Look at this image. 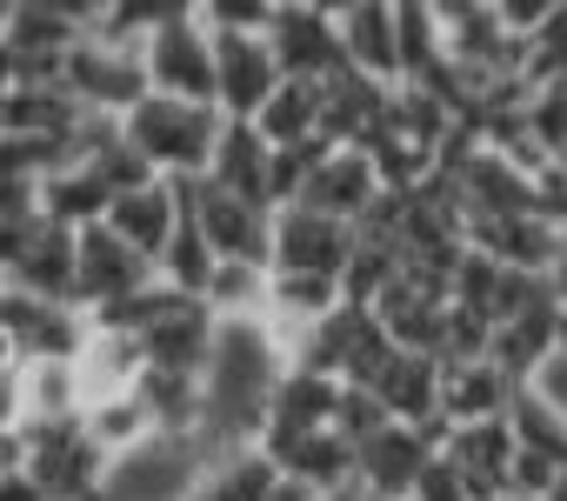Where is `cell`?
I'll return each instance as SVG.
<instances>
[{
    "instance_id": "6da1fadb",
    "label": "cell",
    "mask_w": 567,
    "mask_h": 501,
    "mask_svg": "<svg viewBox=\"0 0 567 501\" xmlns=\"http://www.w3.org/2000/svg\"><path fill=\"white\" fill-rule=\"evenodd\" d=\"M220 134H227V114H220V108H194V101H167V94H147V101L121 121V141H127L161 181H207Z\"/></svg>"
},
{
    "instance_id": "7a4b0ae2",
    "label": "cell",
    "mask_w": 567,
    "mask_h": 501,
    "mask_svg": "<svg viewBox=\"0 0 567 501\" xmlns=\"http://www.w3.org/2000/svg\"><path fill=\"white\" fill-rule=\"evenodd\" d=\"M141 68H147V94L214 108V34H207L200 8H181L174 0V14L141 48Z\"/></svg>"
},
{
    "instance_id": "3957f363",
    "label": "cell",
    "mask_w": 567,
    "mask_h": 501,
    "mask_svg": "<svg viewBox=\"0 0 567 501\" xmlns=\"http://www.w3.org/2000/svg\"><path fill=\"white\" fill-rule=\"evenodd\" d=\"M21 434H28V474L41 481L48 501H101L107 494L114 461L81 434V421H61V428L21 421Z\"/></svg>"
},
{
    "instance_id": "277c9868",
    "label": "cell",
    "mask_w": 567,
    "mask_h": 501,
    "mask_svg": "<svg viewBox=\"0 0 567 501\" xmlns=\"http://www.w3.org/2000/svg\"><path fill=\"white\" fill-rule=\"evenodd\" d=\"M187 187V221L200 227V241L214 247V262H254L274 268V207L220 194L214 181H181Z\"/></svg>"
},
{
    "instance_id": "5b68a950",
    "label": "cell",
    "mask_w": 567,
    "mask_h": 501,
    "mask_svg": "<svg viewBox=\"0 0 567 501\" xmlns=\"http://www.w3.org/2000/svg\"><path fill=\"white\" fill-rule=\"evenodd\" d=\"M267 48L280 61L288 81H334L348 74V54H341V34H334V0H280L274 8V28H267Z\"/></svg>"
},
{
    "instance_id": "8992f818",
    "label": "cell",
    "mask_w": 567,
    "mask_h": 501,
    "mask_svg": "<svg viewBox=\"0 0 567 501\" xmlns=\"http://www.w3.org/2000/svg\"><path fill=\"white\" fill-rule=\"evenodd\" d=\"M61 88L81 101V114L127 121V114L147 101V68H141V54H114V48H101V41L81 34V48H74L68 68H61Z\"/></svg>"
},
{
    "instance_id": "52a82bcc",
    "label": "cell",
    "mask_w": 567,
    "mask_h": 501,
    "mask_svg": "<svg viewBox=\"0 0 567 501\" xmlns=\"http://www.w3.org/2000/svg\"><path fill=\"white\" fill-rule=\"evenodd\" d=\"M141 288H154V262H141L127 241H114L107 221L87 227L81 234V268H74V308L81 315H107V308L134 301Z\"/></svg>"
},
{
    "instance_id": "ba28073f",
    "label": "cell",
    "mask_w": 567,
    "mask_h": 501,
    "mask_svg": "<svg viewBox=\"0 0 567 501\" xmlns=\"http://www.w3.org/2000/svg\"><path fill=\"white\" fill-rule=\"evenodd\" d=\"M280 81L288 74H280L267 34H214V108L227 121H254Z\"/></svg>"
},
{
    "instance_id": "9c48e42d",
    "label": "cell",
    "mask_w": 567,
    "mask_h": 501,
    "mask_svg": "<svg viewBox=\"0 0 567 501\" xmlns=\"http://www.w3.org/2000/svg\"><path fill=\"white\" fill-rule=\"evenodd\" d=\"M348 255H354V227H341V221H328L301 201L274 207V268L280 275H334L341 282Z\"/></svg>"
},
{
    "instance_id": "30bf717a",
    "label": "cell",
    "mask_w": 567,
    "mask_h": 501,
    "mask_svg": "<svg viewBox=\"0 0 567 501\" xmlns=\"http://www.w3.org/2000/svg\"><path fill=\"white\" fill-rule=\"evenodd\" d=\"M214 335H220L214 308L167 288V301H161V315L147 321L141 348H147V368H161V375H194V381H200V375H207V355H214Z\"/></svg>"
},
{
    "instance_id": "8fae6325",
    "label": "cell",
    "mask_w": 567,
    "mask_h": 501,
    "mask_svg": "<svg viewBox=\"0 0 567 501\" xmlns=\"http://www.w3.org/2000/svg\"><path fill=\"white\" fill-rule=\"evenodd\" d=\"M334 34L354 74L401 88V28H394V0H334Z\"/></svg>"
},
{
    "instance_id": "7c38bea8",
    "label": "cell",
    "mask_w": 567,
    "mask_h": 501,
    "mask_svg": "<svg viewBox=\"0 0 567 501\" xmlns=\"http://www.w3.org/2000/svg\"><path fill=\"white\" fill-rule=\"evenodd\" d=\"M381 194H388V187H381L368 147H328V161H321V167L308 174V187H301V207H315V214H328V221H341V227H361Z\"/></svg>"
},
{
    "instance_id": "4fadbf2b",
    "label": "cell",
    "mask_w": 567,
    "mask_h": 501,
    "mask_svg": "<svg viewBox=\"0 0 567 501\" xmlns=\"http://www.w3.org/2000/svg\"><path fill=\"white\" fill-rule=\"evenodd\" d=\"M181 221H187V187L181 181H147L134 194H114V207H107V234L127 241L141 262L167 255V241H174Z\"/></svg>"
},
{
    "instance_id": "5bb4252c",
    "label": "cell",
    "mask_w": 567,
    "mask_h": 501,
    "mask_svg": "<svg viewBox=\"0 0 567 501\" xmlns=\"http://www.w3.org/2000/svg\"><path fill=\"white\" fill-rule=\"evenodd\" d=\"M441 448L421 434V428H408V421H388L374 441H361V501H408L414 494V481H421V468L434 461Z\"/></svg>"
},
{
    "instance_id": "9a60e30c",
    "label": "cell",
    "mask_w": 567,
    "mask_h": 501,
    "mask_svg": "<svg viewBox=\"0 0 567 501\" xmlns=\"http://www.w3.org/2000/svg\"><path fill=\"white\" fill-rule=\"evenodd\" d=\"M554 348H560V301H554V295H540L534 308H520L514 321H501V328H494V355H487V361H494L507 381H520V388H527V381L554 361Z\"/></svg>"
},
{
    "instance_id": "2e32d148",
    "label": "cell",
    "mask_w": 567,
    "mask_h": 501,
    "mask_svg": "<svg viewBox=\"0 0 567 501\" xmlns=\"http://www.w3.org/2000/svg\"><path fill=\"white\" fill-rule=\"evenodd\" d=\"M341 388L348 381H334V375H315V368H288L280 375V388H274V408H267V428L274 434H328L334 428V415H341Z\"/></svg>"
},
{
    "instance_id": "e0dca14e",
    "label": "cell",
    "mask_w": 567,
    "mask_h": 501,
    "mask_svg": "<svg viewBox=\"0 0 567 501\" xmlns=\"http://www.w3.org/2000/svg\"><path fill=\"white\" fill-rule=\"evenodd\" d=\"M441 361L434 355H388V368L368 381L374 395H381V408H388V421H408V428H427L434 415H441Z\"/></svg>"
},
{
    "instance_id": "ac0fdd59",
    "label": "cell",
    "mask_w": 567,
    "mask_h": 501,
    "mask_svg": "<svg viewBox=\"0 0 567 501\" xmlns=\"http://www.w3.org/2000/svg\"><path fill=\"white\" fill-rule=\"evenodd\" d=\"M74 268H81V234L74 227H54V221H41V234H34V247H28V262L14 268V295H28V301H74Z\"/></svg>"
},
{
    "instance_id": "d6986e66",
    "label": "cell",
    "mask_w": 567,
    "mask_h": 501,
    "mask_svg": "<svg viewBox=\"0 0 567 501\" xmlns=\"http://www.w3.org/2000/svg\"><path fill=\"white\" fill-rule=\"evenodd\" d=\"M520 381H507L494 361H467V368H447L441 375V415L447 428H474V421H507Z\"/></svg>"
},
{
    "instance_id": "ffe728a7",
    "label": "cell",
    "mask_w": 567,
    "mask_h": 501,
    "mask_svg": "<svg viewBox=\"0 0 567 501\" xmlns=\"http://www.w3.org/2000/svg\"><path fill=\"white\" fill-rule=\"evenodd\" d=\"M74 368H81V395H87V401H107V395L141 388V375H147V348H141V335L94 328L87 348L74 355Z\"/></svg>"
},
{
    "instance_id": "44dd1931",
    "label": "cell",
    "mask_w": 567,
    "mask_h": 501,
    "mask_svg": "<svg viewBox=\"0 0 567 501\" xmlns=\"http://www.w3.org/2000/svg\"><path fill=\"white\" fill-rule=\"evenodd\" d=\"M81 434L107 454V461H127V454H141V448H154L161 441V428H154V408L141 401V388H127V395H107V401H87V415H81Z\"/></svg>"
},
{
    "instance_id": "7402d4cb",
    "label": "cell",
    "mask_w": 567,
    "mask_h": 501,
    "mask_svg": "<svg viewBox=\"0 0 567 501\" xmlns=\"http://www.w3.org/2000/svg\"><path fill=\"white\" fill-rule=\"evenodd\" d=\"M321 114H328V88L321 81H280L274 101L254 114V134L280 154V147H308L321 141Z\"/></svg>"
},
{
    "instance_id": "603a6c76",
    "label": "cell",
    "mask_w": 567,
    "mask_h": 501,
    "mask_svg": "<svg viewBox=\"0 0 567 501\" xmlns=\"http://www.w3.org/2000/svg\"><path fill=\"white\" fill-rule=\"evenodd\" d=\"M267 174H274V147L254 134V121H227V134H220V147H214L207 181H214L220 194H240V201L274 207V201H267Z\"/></svg>"
},
{
    "instance_id": "cb8c5ba5",
    "label": "cell",
    "mask_w": 567,
    "mask_h": 501,
    "mask_svg": "<svg viewBox=\"0 0 567 501\" xmlns=\"http://www.w3.org/2000/svg\"><path fill=\"white\" fill-rule=\"evenodd\" d=\"M441 454H447V461L481 488V494H507V468H514L520 441H514V428H507V421H474V428H454Z\"/></svg>"
},
{
    "instance_id": "d4e9b609",
    "label": "cell",
    "mask_w": 567,
    "mask_h": 501,
    "mask_svg": "<svg viewBox=\"0 0 567 501\" xmlns=\"http://www.w3.org/2000/svg\"><path fill=\"white\" fill-rule=\"evenodd\" d=\"M107 207H114V187L94 167H61V174L41 181V221H54V227L87 234V227L107 221Z\"/></svg>"
},
{
    "instance_id": "484cf974",
    "label": "cell",
    "mask_w": 567,
    "mask_h": 501,
    "mask_svg": "<svg viewBox=\"0 0 567 501\" xmlns=\"http://www.w3.org/2000/svg\"><path fill=\"white\" fill-rule=\"evenodd\" d=\"M21 401H28V421H41V428L81 421L87 415L81 368L74 361H21Z\"/></svg>"
},
{
    "instance_id": "4316f807",
    "label": "cell",
    "mask_w": 567,
    "mask_h": 501,
    "mask_svg": "<svg viewBox=\"0 0 567 501\" xmlns=\"http://www.w3.org/2000/svg\"><path fill=\"white\" fill-rule=\"evenodd\" d=\"M214 247L200 241V227L194 221H181L174 227V241H167V255L154 262V282L161 288H174V295H187V301H207V282H214Z\"/></svg>"
},
{
    "instance_id": "83f0119b",
    "label": "cell",
    "mask_w": 567,
    "mask_h": 501,
    "mask_svg": "<svg viewBox=\"0 0 567 501\" xmlns=\"http://www.w3.org/2000/svg\"><path fill=\"white\" fill-rule=\"evenodd\" d=\"M507 428H514V441H520L527 454H540V461L567 468V415H560L547 395L520 388V395H514V408H507Z\"/></svg>"
},
{
    "instance_id": "f1b7e54d",
    "label": "cell",
    "mask_w": 567,
    "mask_h": 501,
    "mask_svg": "<svg viewBox=\"0 0 567 501\" xmlns=\"http://www.w3.org/2000/svg\"><path fill=\"white\" fill-rule=\"evenodd\" d=\"M394 282H401V247H388V241H361V234H354V255H348V268H341V295H348V308H374Z\"/></svg>"
},
{
    "instance_id": "f546056e",
    "label": "cell",
    "mask_w": 567,
    "mask_h": 501,
    "mask_svg": "<svg viewBox=\"0 0 567 501\" xmlns=\"http://www.w3.org/2000/svg\"><path fill=\"white\" fill-rule=\"evenodd\" d=\"M207 308L214 321H254L267 308V268L254 262H220L214 282H207Z\"/></svg>"
},
{
    "instance_id": "4dcf8cb0",
    "label": "cell",
    "mask_w": 567,
    "mask_h": 501,
    "mask_svg": "<svg viewBox=\"0 0 567 501\" xmlns=\"http://www.w3.org/2000/svg\"><path fill=\"white\" fill-rule=\"evenodd\" d=\"M527 134L540 141V154L554 167H567V81L527 88Z\"/></svg>"
},
{
    "instance_id": "1f68e13d",
    "label": "cell",
    "mask_w": 567,
    "mask_h": 501,
    "mask_svg": "<svg viewBox=\"0 0 567 501\" xmlns=\"http://www.w3.org/2000/svg\"><path fill=\"white\" fill-rule=\"evenodd\" d=\"M280 0H200L207 34H267Z\"/></svg>"
},
{
    "instance_id": "d6a6232c",
    "label": "cell",
    "mask_w": 567,
    "mask_h": 501,
    "mask_svg": "<svg viewBox=\"0 0 567 501\" xmlns=\"http://www.w3.org/2000/svg\"><path fill=\"white\" fill-rule=\"evenodd\" d=\"M408 501H481V488L447 461V454H434L427 468H421V481H414V494Z\"/></svg>"
},
{
    "instance_id": "836d02e7",
    "label": "cell",
    "mask_w": 567,
    "mask_h": 501,
    "mask_svg": "<svg viewBox=\"0 0 567 501\" xmlns=\"http://www.w3.org/2000/svg\"><path fill=\"white\" fill-rule=\"evenodd\" d=\"M560 474H567V468H554V461H540V454L520 448L514 468H507V494H514V501H547V494L560 488Z\"/></svg>"
},
{
    "instance_id": "e575fe53",
    "label": "cell",
    "mask_w": 567,
    "mask_h": 501,
    "mask_svg": "<svg viewBox=\"0 0 567 501\" xmlns=\"http://www.w3.org/2000/svg\"><path fill=\"white\" fill-rule=\"evenodd\" d=\"M34 234H41V221H0V282H14V268L28 262Z\"/></svg>"
},
{
    "instance_id": "d590c367",
    "label": "cell",
    "mask_w": 567,
    "mask_h": 501,
    "mask_svg": "<svg viewBox=\"0 0 567 501\" xmlns=\"http://www.w3.org/2000/svg\"><path fill=\"white\" fill-rule=\"evenodd\" d=\"M527 388H534V395H547V401L567 415V348H554V361H547V368H540Z\"/></svg>"
},
{
    "instance_id": "8d00e7d4",
    "label": "cell",
    "mask_w": 567,
    "mask_h": 501,
    "mask_svg": "<svg viewBox=\"0 0 567 501\" xmlns=\"http://www.w3.org/2000/svg\"><path fill=\"white\" fill-rule=\"evenodd\" d=\"M28 401H21V368H0V428H21Z\"/></svg>"
},
{
    "instance_id": "74e56055",
    "label": "cell",
    "mask_w": 567,
    "mask_h": 501,
    "mask_svg": "<svg viewBox=\"0 0 567 501\" xmlns=\"http://www.w3.org/2000/svg\"><path fill=\"white\" fill-rule=\"evenodd\" d=\"M21 468H28V434L0 428V474H21Z\"/></svg>"
},
{
    "instance_id": "f35d334b",
    "label": "cell",
    "mask_w": 567,
    "mask_h": 501,
    "mask_svg": "<svg viewBox=\"0 0 567 501\" xmlns=\"http://www.w3.org/2000/svg\"><path fill=\"white\" fill-rule=\"evenodd\" d=\"M0 501H48V494H41V481L21 468V474H0Z\"/></svg>"
},
{
    "instance_id": "ab89813d",
    "label": "cell",
    "mask_w": 567,
    "mask_h": 501,
    "mask_svg": "<svg viewBox=\"0 0 567 501\" xmlns=\"http://www.w3.org/2000/svg\"><path fill=\"white\" fill-rule=\"evenodd\" d=\"M14 88H21V61H14V48H8V41H0V101H8Z\"/></svg>"
},
{
    "instance_id": "60d3db41",
    "label": "cell",
    "mask_w": 567,
    "mask_h": 501,
    "mask_svg": "<svg viewBox=\"0 0 567 501\" xmlns=\"http://www.w3.org/2000/svg\"><path fill=\"white\" fill-rule=\"evenodd\" d=\"M0 368H21V348H14V335L0 328Z\"/></svg>"
},
{
    "instance_id": "b9f144b4",
    "label": "cell",
    "mask_w": 567,
    "mask_h": 501,
    "mask_svg": "<svg viewBox=\"0 0 567 501\" xmlns=\"http://www.w3.org/2000/svg\"><path fill=\"white\" fill-rule=\"evenodd\" d=\"M8 21H14V0H0V41H8Z\"/></svg>"
},
{
    "instance_id": "7bdbcfd3",
    "label": "cell",
    "mask_w": 567,
    "mask_h": 501,
    "mask_svg": "<svg viewBox=\"0 0 567 501\" xmlns=\"http://www.w3.org/2000/svg\"><path fill=\"white\" fill-rule=\"evenodd\" d=\"M0 321H8V282H0Z\"/></svg>"
},
{
    "instance_id": "ee69618b",
    "label": "cell",
    "mask_w": 567,
    "mask_h": 501,
    "mask_svg": "<svg viewBox=\"0 0 567 501\" xmlns=\"http://www.w3.org/2000/svg\"><path fill=\"white\" fill-rule=\"evenodd\" d=\"M547 501H567V474H560V488H554V494H547Z\"/></svg>"
},
{
    "instance_id": "f6af8a7d",
    "label": "cell",
    "mask_w": 567,
    "mask_h": 501,
    "mask_svg": "<svg viewBox=\"0 0 567 501\" xmlns=\"http://www.w3.org/2000/svg\"><path fill=\"white\" fill-rule=\"evenodd\" d=\"M481 501H514V494H481Z\"/></svg>"
},
{
    "instance_id": "bcb514c9",
    "label": "cell",
    "mask_w": 567,
    "mask_h": 501,
    "mask_svg": "<svg viewBox=\"0 0 567 501\" xmlns=\"http://www.w3.org/2000/svg\"><path fill=\"white\" fill-rule=\"evenodd\" d=\"M0 134H8V108H0Z\"/></svg>"
},
{
    "instance_id": "7dc6e473",
    "label": "cell",
    "mask_w": 567,
    "mask_h": 501,
    "mask_svg": "<svg viewBox=\"0 0 567 501\" xmlns=\"http://www.w3.org/2000/svg\"><path fill=\"white\" fill-rule=\"evenodd\" d=\"M348 501H361V494H348Z\"/></svg>"
}]
</instances>
